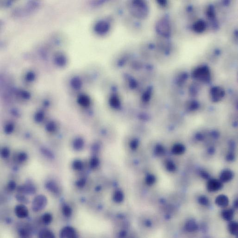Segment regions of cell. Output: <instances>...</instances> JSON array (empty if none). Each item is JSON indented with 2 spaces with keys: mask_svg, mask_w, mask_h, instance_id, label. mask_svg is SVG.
Masks as SVG:
<instances>
[{
  "mask_svg": "<svg viewBox=\"0 0 238 238\" xmlns=\"http://www.w3.org/2000/svg\"><path fill=\"white\" fill-rule=\"evenodd\" d=\"M38 237L42 238H55L53 233L47 229H43L41 230L38 234Z\"/></svg>",
  "mask_w": 238,
  "mask_h": 238,
  "instance_id": "obj_17",
  "label": "cell"
},
{
  "mask_svg": "<svg viewBox=\"0 0 238 238\" xmlns=\"http://www.w3.org/2000/svg\"><path fill=\"white\" fill-rule=\"evenodd\" d=\"M46 187L48 190L54 193H57L59 192V188L56 183L53 182H48L46 184Z\"/></svg>",
  "mask_w": 238,
  "mask_h": 238,
  "instance_id": "obj_18",
  "label": "cell"
},
{
  "mask_svg": "<svg viewBox=\"0 0 238 238\" xmlns=\"http://www.w3.org/2000/svg\"><path fill=\"white\" fill-rule=\"evenodd\" d=\"M85 182H85V180H84V179H81L80 180H79L77 182V185L78 186V187L82 188V187L84 186L85 184Z\"/></svg>",
  "mask_w": 238,
  "mask_h": 238,
  "instance_id": "obj_31",
  "label": "cell"
},
{
  "mask_svg": "<svg viewBox=\"0 0 238 238\" xmlns=\"http://www.w3.org/2000/svg\"><path fill=\"white\" fill-rule=\"evenodd\" d=\"M114 200L115 201L117 202H120L122 200H123V194L120 191H117V192L115 193V195L114 197Z\"/></svg>",
  "mask_w": 238,
  "mask_h": 238,
  "instance_id": "obj_28",
  "label": "cell"
},
{
  "mask_svg": "<svg viewBox=\"0 0 238 238\" xmlns=\"http://www.w3.org/2000/svg\"><path fill=\"white\" fill-rule=\"evenodd\" d=\"M15 213L19 218H25L29 215V210L24 205H19L15 208Z\"/></svg>",
  "mask_w": 238,
  "mask_h": 238,
  "instance_id": "obj_9",
  "label": "cell"
},
{
  "mask_svg": "<svg viewBox=\"0 0 238 238\" xmlns=\"http://www.w3.org/2000/svg\"><path fill=\"white\" fill-rule=\"evenodd\" d=\"M206 15L207 18L211 21L215 19V12L214 7L213 5H209L207 7L206 10Z\"/></svg>",
  "mask_w": 238,
  "mask_h": 238,
  "instance_id": "obj_19",
  "label": "cell"
},
{
  "mask_svg": "<svg viewBox=\"0 0 238 238\" xmlns=\"http://www.w3.org/2000/svg\"><path fill=\"white\" fill-rule=\"evenodd\" d=\"M198 202L202 205L207 206L209 205V201L206 197L202 196L198 198Z\"/></svg>",
  "mask_w": 238,
  "mask_h": 238,
  "instance_id": "obj_24",
  "label": "cell"
},
{
  "mask_svg": "<svg viewBox=\"0 0 238 238\" xmlns=\"http://www.w3.org/2000/svg\"><path fill=\"white\" fill-rule=\"evenodd\" d=\"M16 199L18 201L23 204H29V200L27 197L24 195L21 194H17L16 196Z\"/></svg>",
  "mask_w": 238,
  "mask_h": 238,
  "instance_id": "obj_23",
  "label": "cell"
},
{
  "mask_svg": "<svg viewBox=\"0 0 238 238\" xmlns=\"http://www.w3.org/2000/svg\"><path fill=\"white\" fill-rule=\"evenodd\" d=\"M194 31L197 33H202L205 31L206 24L203 20H199L195 22L192 26Z\"/></svg>",
  "mask_w": 238,
  "mask_h": 238,
  "instance_id": "obj_11",
  "label": "cell"
},
{
  "mask_svg": "<svg viewBox=\"0 0 238 238\" xmlns=\"http://www.w3.org/2000/svg\"><path fill=\"white\" fill-rule=\"evenodd\" d=\"M167 169L170 172H174L175 170L176 167L173 163L169 162L167 164Z\"/></svg>",
  "mask_w": 238,
  "mask_h": 238,
  "instance_id": "obj_30",
  "label": "cell"
},
{
  "mask_svg": "<svg viewBox=\"0 0 238 238\" xmlns=\"http://www.w3.org/2000/svg\"><path fill=\"white\" fill-rule=\"evenodd\" d=\"M16 186V182L13 180H11L8 184V188L10 190H14Z\"/></svg>",
  "mask_w": 238,
  "mask_h": 238,
  "instance_id": "obj_29",
  "label": "cell"
},
{
  "mask_svg": "<svg viewBox=\"0 0 238 238\" xmlns=\"http://www.w3.org/2000/svg\"><path fill=\"white\" fill-rule=\"evenodd\" d=\"M2 154H3L4 156H8V154H9V151L6 149H5L3 151V152H2Z\"/></svg>",
  "mask_w": 238,
  "mask_h": 238,
  "instance_id": "obj_35",
  "label": "cell"
},
{
  "mask_svg": "<svg viewBox=\"0 0 238 238\" xmlns=\"http://www.w3.org/2000/svg\"><path fill=\"white\" fill-rule=\"evenodd\" d=\"M110 29L109 23L105 21H100L95 24V31L99 34H105Z\"/></svg>",
  "mask_w": 238,
  "mask_h": 238,
  "instance_id": "obj_7",
  "label": "cell"
},
{
  "mask_svg": "<svg viewBox=\"0 0 238 238\" xmlns=\"http://www.w3.org/2000/svg\"><path fill=\"white\" fill-rule=\"evenodd\" d=\"M234 205L236 209L238 208V200H236L234 202Z\"/></svg>",
  "mask_w": 238,
  "mask_h": 238,
  "instance_id": "obj_37",
  "label": "cell"
},
{
  "mask_svg": "<svg viewBox=\"0 0 238 238\" xmlns=\"http://www.w3.org/2000/svg\"><path fill=\"white\" fill-rule=\"evenodd\" d=\"M156 181V178L153 175H149L146 177L145 182L146 184L149 185H153Z\"/></svg>",
  "mask_w": 238,
  "mask_h": 238,
  "instance_id": "obj_27",
  "label": "cell"
},
{
  "mask_svg": "<svg viewBox=\"0 0 238 238\" xmlns=\"http://www.w3.org/2000/svg\"><path fill=\"white\" fill-rule=\"evenodd\" d=\"M238 223L235 221H230L228 224V230L230 233L234 236H238Z\"/></svg>",
  "mask_w": 238,
  "mask_h": 238,
  "instance_id": "obj_15",
  "label": "cell"
},
{
  "mask_svg": "<svg viewBox=\"0 0 238 238\" xmlns=\"http://www.w3.org/2000/svg\"><path fill=\"white\" fill-rule=\"evenodd\" d=\"M18 191L19 192L26 195H33L36 192L35 186L31 183H27L18 188Z\"/></svg>",
  "mask_w": 238,
  "mask_h": 238,
  "instance_id": "obj_6",
  "label": "cell"
},
{
  "mask_svg": "<svg viewBox=\"0 0 238 238\" xmlns=\"http://www.w3.org/2000/svg\"><path fill=\"white\" fill-rule=\"evenodd\" d=\"M224 92L222 89L219 88H214L212 90V97L215 100H218L224 95Z\"/></svg>",
  "mask_w": 238,
  "mask_h": 238,
  "instance_id": "obj_16",
  "label": "cell"
},
{
  "mask_svg": "<svg viewBox=\"0 0 238 238\" xmlns=\"http://www.w3.org/2000/svg\"><path fill=\"white\" fill-rule=\"evenodd\" d=\"M19 234L22 238H29L30 236L29 232L24 228H21L19 230Z\"/></svg>",
  "mask_w": 238,
  "mask_h": 238,
  "instance_id": "obj_26",
  "label": "cell"
},
{
  "mask_svg": "<svg viewBox=\"0 0 238 238\" xmlns=\"http://www.w3.org/2000/svg\"><path fill=\"white\" fill-rule=\"evenodd\" d=\"M25 158H26V155H25V154H21V155H20V160H25Z\"/></svg>",
  "mask_w": 238,
  "mask_h": 238,
  "instance_id": "obj_36",
  "label": "cell"
},
{
  "mask_svg": "<svg viewBox=\"0 0 238 238\" xmlns=\"http://www.w3.org/2000/svg\"><path fill=\"white\" fill-rule=\"evenodd\" d=\"M156 30L158 34L168 37L171 33V26L168 19L163 18L160 19L157 23Z\"/></svg>",
  "mask_w": 238,
  "mask_h": 238,
  "instance_id": "obj_2",
  "label": "cell"
},
{
  "mask_svg": "<svg viewBox=\"0 0 238 238\" xmlns=\"http://www.w3.org/2000/svg\"><path fill=\"white\" fill-rule=\"evenodd\" d=\"M185 229L189 232L196 231L198 229V225L193 219H190L187 221L185 225Z\"/></svg>",
  "mask_w": 238,
  "mask_h": 238,
  "instance_id": "obj_13",
  "label": "cell"
},
{
  "mask_svg": "<svg viewBox=\"0 0 238 238\" xmlns=\"http://www.w3.org/2000/svg\"><path fill=\"white\" fill-rule=\"evenodd\" d=\"M201 175L202 177V178L204 179H209L210 176L209 174L207 173L206 172H201Z\"/></svg>",
  "mask_w": 238,
  "mask_h": 238,
  "instance_id": "obj_32",
  "label": "cell"
},
{
  "mask_svg": "<svg viewBox=\"0 0 238 238\" xmlns=\"http://www.w3.org/2000/svg\"><path fill=\"white\" fill-rule=\"evenodd\" d=\"M209 75V68L206 66L199 67L194 72V77L201 80H206L208 78Z\"/></svg>",
  "mask_w": 238,
  "mask_h": 238,
  "instance_id": "obj_4",
  "label": "cell"
},
{
  "mask_svg": "<svg viewBox=\"0 0 238 238\" xmlns=\"http://www.w3.org/2000/svg\"><path fill=\"white\" fill-rule=\"evenodd\" d=\"M234 176L233 172L229 170H226L221 173L219 180L222 182H228L233 179Z\"/></svg>",
  "mask_w": 238,
  "mask_h": 238,
  "instance_id": "obj_10",
  "label": "cell"
},
{
  "mask_svg": "<svg viewBox=\"0 0 238 238\" xmlns=\"http://www.w3.org/2000/svg\"><path fill=\"white\" fill-rule=\"evenodd\" d=\"M60 237L61 238H76L77 233L74 228L71 227H66L63 228L60 232Z\"/></svg>",
  "mask_w": 238,
  "mask_h": 238,
  "instance_id": "obj_8",
  "label": "cell"
},
{
  "mask_svg": "<svg viewBox=\"0 0 238 238\" xmlns=\"http://www.w3.org/2000/svg\"><path fill=\"white\" fill-rule=\"evenodd\" d=\"M222 217L227 221H231L234 217V211L232 209H227L222 211Z\"/></svg>",
  "mask_w": 238,
  "mask_h": 238,
  "instance_id": "obj_14",
  "label": "cell"
},
{
  "mask_svg": "<svg viewBox=\"0 0 238 238\" xmlns=\"http://www.w3.org/2000/svg\"><path fill=\"white\" fill-rule=\"evenodd\" d=\"M96 164H97V161L96 160H93V162H92V165H93V166H95Z\"/></svg>",
  "mask_w": 238,
  "mask_h": 238,
  "instance_id": "obj_38",
  "label": "cell"
},
{
  "mask_svg": "<svg viewBox=\"0 0 238 238\" xmlns=\"http://www.w3.org/2000/svg\"><path fill=\"white\" fill-rule=\"evenodd\" d=\"M185 151L184 146L182 145L178 144L175 145L173 149V152L176 154H181L184 153Z\"/></svg>",
  "mask_w": 238,
  "mask_h": 238,
  "instance_id": "obj_21",
  "label": "cell"
},
{
  "mask_svg": "<svg viewBox=\"0 0 238 238\" xmlns=\"http://www.w3.org/2000/svg\"><path fill=\"white\" fill-rule=\"evenodd\" d=\"M42 221L44 224L49 225L53 221V216L49 213H46L44 214L42 217Z\"/></svg>",
  "mask_w": 238,
  "mask_h": 238,
  "instance_id": "obj_22",
  "label": "cell"
},
{
  "mask_svg": "<svg viewBox=\"0 0 238 238\" xmlns=\"http://www.w3.org/2000/svg\"><path fill=\"white\" fill-rule=\"evenodd\" d=\"M55 62L57 65L59 66H63L66 63V58L62 55L56 56L55 58Z\"/></svg>",
  "mask_w": 238,
  "mask_h": 238,
  "instance_id": "obj_20",
  "label": "cell"
},
{
  "mask_svg": "<svg viewBox=\"0 0 238 238\" xmlns=\"http://www.w3.org/2000/svg\"><path fill=\"white\" fill-rule=\"evenodd\" d=\"M74 168L76 169H79L81 168V164L79 162H77L74 164Z\"/></svg>",
  "mask_w": 238,
  "mask_h": 238,
  "instance_id": "obj_34",
  "label": "cell"
},
{
  "mask_svg": "<svg viewBox=\"0 0 238 238\" xmlns=\"http://www.w3.org/2000/svg\"><path fill=\"white\" fill-rule=\"evenodd\" d=\"M157 3H158L160 5L165 7L167 5V1H157Z\"/></svg>",
  "mask_w": 238,
  "mask_h": 238,
  "instance_id": "obj_33",
  "label": "cell"
},
{
  "mask_svg": "<svg viewBox=\"0 0 238 238\" xmlns=\"http://www.w3.org/2000/svg\"><path fill=\"white\" fill-rule=\"evenodd\" d=\"M62 212L63 215L65 216L69 217L71 215L72 209L69 206L65 205L63 207Z\"/></svg>",
  "mask_w": 238,
  "mask_h": 238,
  "instance_id": "obj_25",
  "label": "cell"
},
{
  "mask_svg": "<svg viewBox=\"0 0 238 238\" xmlns=\"http://www.w3.org/2000/svg\"><path fill=\"white\" fill-rule=\"evenodd\" d=\"M223 185L221 181L217 179H211L208 181L207 188L209 192L218 191L223 188Z\"/></svg>",
  "mask_w": 238,
  "mask_h": 238,
  "instance_id": "obj_5",
  "label": "cell"
},
{
  "mask_svg": "<svg viewBox=\"0 0 238 238\" xmlns=\"http://www.w3.org/2000/svg\"><path fill=\"white\" fill-rule=\"evenodd\" d=\"M129 10L133 16L139 19H145L149 13L148 6L143 1H133L129 5Z\"/></svg>",
  "mask_w": 238,
  "mask_h": 238,
  "instance_id": "obj_1",
  "label": "cell"
},
{
  "mask_svg": "<svg viewBox=\"0 0 238 238\" xmlns=\"http://www.w3.org/2000/svg\"><path fill=\"white\" fill-rule=\"evenodd\" d=\"M47 204V199L44 195H38L35 197L32 203L33 211L38 212L46 207Z\"/></svg>",
  "mask_w": 238,
  "mask_h": 238,
  "instance_id": "obj_3",
  "label": "cell"
},
{
  "mask_svg": "<svg viewBox=\"0 0 238 238\" xmlns=\"http://www.w3.org/2000/svg\"><path fill=\"white\" fill-rule=\"evenodd\" d=\"M215 203L221 207H226L229 204V199L226 196L224 195H221L216 198Z\"/></svg>",
  "mask_w": 238,
  "mask_h": 238,
  "instance_id": "obj_12",
  "label": "cell"
}]
</instances>
